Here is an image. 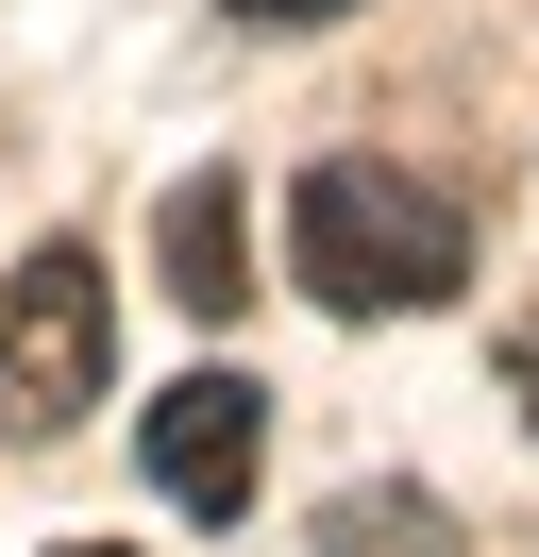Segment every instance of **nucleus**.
I'll list each match as a JSON object with an SVG mask.
<instances>
[{
    "mask_svg": "<svg viewBox=\"0 0 539 557\" xmlns=\"http://www.w3.org/2000/svg\"><path fill=\"white\" fill-rule=\"evenodd\" d=\"M287 271H303V305H337V321H422V305H455L472 220L438 203L422 170H388V152H321V170L287 186Z\"/></svg>",
    "mask_w": 539,
    "mask_h": 557,
    "instance_id": "obj_1",
    "label": "nucleus"
},
{
    "mask_svg": "<svg viewBox=\"0 0 539 557\" xmlns=\"http://www.w3.org/2000/svg\"><path fill=\"white\" fill-rule=\"evenodd\" d=\"M101 355H118L101 253H85V237L17 253V287H0V440H67V422L101 406Z\"/></svg>",
    "mask_w": 539,
    "mask_h": 557,
    "instance_id": "obj_2",
    "label": "nucleus"
},
{
    "mask_svg": "<svg viewBox=\"0 0 539 557\" xmlns=\"http://www.w3.org/2000/svg\"><path fill=\"white\" fill-rule=\"evenodd\" d=\"M135 456H152V490H168L186 523H236V507H253V473H270V388H253V372H186V388H152Z\"/></svg>",
    "mask_w": 539,
    "mask_h": 557,
    "instance_id": "obj_3",
    "label": "nucleus"
},
{
    "mask_svg": "<svg viewBox=\"0 0 539 557\" xmlns=\"http://www.w3.org/2000/svg\"><path fill=\"white\" fill-rule=\"evenodd\" d=\"M152 271H168V305L186 321H236L253 305V237H236V170H186L152 203Z\"/></svg>",
    "mask_w": 539,
    "mask_h": 557,
    "instance_id": "obj_4",
    "label": "nucleus"
},
{
    "mask_svg": "<svg viewBox=\"0 0 539 557\" xmlns=\"http://www.w3.org/2000/svg\"><path fill=\"white\" fill-rule=\"evenodd\" d=\"M321 557H455V507H438V490H337Z\"/></svg>",
    "mask_w": 539,
    "mask_h": 557,
    "instance_id": "obj_5",
    "label": "nucleus"
},
{
    "mask_svg": "<svg viewBox=\"0 0 539 557\" xmlns=\"http://www.w3.org/2000/svg\"><path fill=\"white\" fill-rule=\"evenodd\" d=\"M505 406L539 422V321H523V338H505Z\"/></svg>",
    "mask_w": 539,
    "mask_h": 557,
    "instance_id": "obj_6",
    "label": "nucleus"
},
{
    "mask_svg": "<svg viewBox=\"0 0 539 557\" xmlns=\"http://www.w3.org/2000/svg\"><path fill=\"white\" fill-rule=\"evenodd\" d=\"M236 17H270V35H303V17H354V0H236Z\"/></svg>",
    "mask_w": 539,
    "mask_h": 557,
    "instance_id": "obj_7",
    "label": "nucleus"
},
{
    "mask_svg": "<svg viewBox=\"0 0 539 557\" xmlns=\"http://www.w3.org/2000/svg\"><path fill=\"white\" fill-rule=\"evenodd\" d=\"M51 557H118V541H51Z\"/></svg>",
    "mask_w": 539,
    "mask_h": 557,
    "instance_id": "obj_8",
    "label": "nucleus"
}]
</instances>
